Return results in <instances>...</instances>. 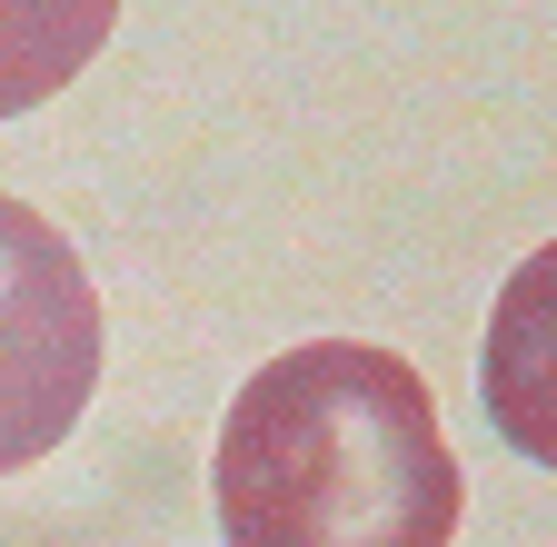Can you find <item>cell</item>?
Wrapping results in <instances>:
<instances>
[{"mask_svg": "<svg viewBox=\"0 0 557 547\" xmlns=\"http://www.w3.org/2000/svg\"><path fill=\"white\" fill-rule=\"evenodd\" d=\"M209 498L230 547H448L468 477L398 349L309 338L230 398Z\"/></svg>", "mask_w": 557, "mask_h": 547, "instance_id": "6da1fadb", "label": "cell"}, {"mask_svg": "<svg viewBox=\"0 0 557 547\" xmlns=\"http://www.w3.org/2000/svg\"><path fill=\"white\" fill-rule=\"evenodd\" d=\"M478 398L528 468H557V239L508 269L498 309H487V349H478Z\"/></svg>", "mask_w": 557, "mask_h": 547, "instance_id": "3957f363", "label": "cell"}, {"mask_svg": "<svg viewBox=\"0 0 557 547\" xmlns=\"http://www.w3.org/2000/svg\"><path fill=\"white\" fill-rule=\"evenodd\" d=\"M100 388V289L81 249L0 189V477L40 468Z\"/></svg>", "mask_w": 557, "mask_h": 547, "instance_id": "7a4b0ae2", "label": "cell"}, {"mask_svg": "<svg viewBox=\"0 0 557 547\" xmlns=\"http://www.w3.org/2000/svg\"><path fill=\"white\" fill-rule=\"evenodd\" d=\"M110 40V0H60V11H0V120L60 90Z\"/></svg>", "mask_w": 557, "mask_h": 547, "instance_id": "277c9868", "label": "cell"}]
</instances>
